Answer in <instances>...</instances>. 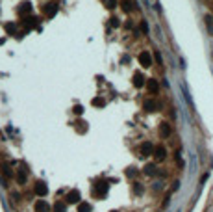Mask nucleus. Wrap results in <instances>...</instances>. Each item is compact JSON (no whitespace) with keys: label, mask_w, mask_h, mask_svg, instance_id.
Instances as JSON below:
<instances>
[{"label":"nucleus","mask_w":213,"mask_h":212,"mask_svg":"<svg viewBox=\"0 0 213 212\" xmlns=\"http://www.w3.org/2000/svg\"><path fill=\"white\" fill-rule=\"evenodd\" d=\"M43 13H44V17H54L56 13H58V2H48V4H44L43 6Z\"/></svg>","instance_id":"1"},{"label":"nucleus","mask_w":213,"mask_h":212,"mask_svg":"<svg viewBox=\"0 0 213 212\" xmlns=\"http://www.w3.org/2000/svg\"><path fill=\"white\" fill-rule=\"evenodd\" d=\"M137 60H139V63L143 65L145 69L152 67V56H150V52H148V50H143V52L139 54V58H137Z\"/></svg>","instance_id":"2"},{"label":"nucleus","mask_w":213,"mask_h":212,"mask_svg":"<svg viewBox=\"0 0 213 212\" xmlns=\"http://www.w3.org/2000/svg\"><path fill=\"white\" fill-rule=\"evenodd\" d=\"M139 153H141V156H150V154H154V145L150 141H145V143H141Z\"/></svg>","instance_id":"3"},{"label":"nucleus","mask_w":213,"mask_h":212,"mask_svg":"<svg viewBox=\"0 0 213 212\" xmlns=\"http://www.w3.org/2000/svg\"><path fill=\"white\" fill-rule=\"evenodd\" d=\"M22 26L26 28V32H28V30H32V28L41 30V28H39V24H37V19H35V17H26L24 20H22Z\"/></svg>","instance_id":"4"},{"label":"nucleus","mask_w":213,"mask_h":212,"mask_svg":"<svg viewBox=\"0 0 213 212\" xmlns=\"http://www.w3.org/2000/svg\"><path fill=\"white\" fill-rule=\"evenodd\" d=\"M34 192H35L39 197H44L46 194H48V188H46V184H44V182L37 180V182H35V186H34Z\"/></svg>","instance_id":"5"},{"label":"nucleus","mask_w":213,"mask_h":212,"mask_svg":"<svg viewBox=\"0 0 213 212\" xmlns=\"http://www.w3.org/2000/svg\"><path fill=\"white\" fill-rule=\"evenodd\" d=\"M106 194H108V184L106 182H100V184H97L93 188V195H97V197H102Z\"/></svg>","instance_id":"6"},{"label":"nucleus","mask_w":213,"mask_h":212,"mask_svg":"<svg viewBox=\"0 0 213 212\" xmlns=\"http://www.w3.org/2000/svg\"><path fill=\"white\" fill-rule=\"evenodd\" d=\"M156 160H163L165 156H167V149H165L163 145H156L154 147V154H152Z\"/></svg>","instance_id":"7"},{"label":"nucleus","mask_w":213,"mask_h":212,"mask_svg":"<svg viewBox=\"0 0 213 212\" xmlns=\"http://www.w3.org/2000/svg\"><path fill=\"white\" fill-rule=\"evenodd\" d=\"M147 89L152 93V95H156V93L159 91V84H158V80H156V78H148V80H147Z\"/></svg>","instance_id":"8"},{"label":"nucleus","mask_w":213,"mask_h":212,"mask_svg":"<svg viewBox=\"0 0 213 212\" xmlns=\"http://www.w3.org/2000/svg\"><path fill=\"white\" fill-rule=\"evenodd\" d=\"M171 134H172V128H171L169 123H161V125H159V136H161V138H169Z\"/></svg>","instance_id":"9"},{"label":"nucleus","mask_w":213,"mask_h":212,"mask_svg":"<svg viewBox=\"0 0 213 212\" xmlns=\"http://www.w3.org/2000/svg\"><path fill=\"white\" fill-rule=\"evenodd\" d=\"M67 203H80V192L78 190H70L69 194H67Z\"/></svg>","instance_id":"10"},{"label":"nucleus","mask_w":213,"mask_h":212,"mask_svg":"<svg viewBox=\"0 0 213 212\" xmlns=\"http://www.w3.org/2000/svg\"><path fill=\"white\" fill-rule=\"evenodd\" d=\"M54 212H67V201H61V199H56L54 206H52Z\"/></svg>","instance_id":"11"},{"label":"nucleus","mask_w":213,"mask_h":212,"mask_svg":"<svg viewBox=\"0 0 213 212\" xmlns=\"http://www.w3.org/2000/svg\"><path fill=\"white\" fill-rule=\"evenodd\" d=\"M133 86L135 87H143L145 86V78H143V75H141L139 71H137V73H133Z\"/></svg>","instance_id":"12"},{"label":"nucleus","mask_w":213,"mask_h":212,"mask_svg":"<svg viewBox=\"0 0 213 212\" xmlns=\"http://www.w3.org/2000/svg\"><path fill=\"white\" fill-rule=\"evenodd\" d=\"M143 108H145L147 112H156V110H158V102H156V101H152V99H148V101H145Z\"/></svg>","instance_id":"13"},{"label":"nucleus","mask_w":213,"mask_h":212,"mask_svg":"<svg viewBox=\"0 0 213 212\" xmlns=\"http://www.w3.org/2000/svg\"><path fill=\"white\" fill-rule=\"evenodd\" d=\"M35 210L37 212H50V206H48V203H44V201H37L35 203Z\"/></svg>","instance_id":"14"},{"label":"nucleus","mask_w":213,"mask_h":212,"mask_svg":"<svg viewBox=\"0 0 213 212\" xmlns=\"http://www.w3.org/2000/svg\"><path fill=\"white\" fill-rule=\"evenodd\" d=\"M30 11H32V4H30V2H22V4L19 6V13H20V15L30 13Z\"/></svg>","instance_id":"15"},{"label":"nucleus","mask_w":213,"mask_h":212,"mask_svg":"<svg viewBox=\"0 0 213 212\" xmlns=\"http://www.w3.org/2000/svg\"><path fill=\"white\" fill-rule=\"evenodd\" d=\"M158 171H156V166L154 164H147L145 166V175H148V177H154Z\"/></svg>","instance_id":"16"},{"label":"nucleus","mask_w":213,"mask_h":212,"mask_svg":"<svg viewBox=\"0 0 213 212\" xmlns=\"http://www.w3.org/2000/svg\"><path fill=\"white\" fill-rule=\"evenodd\" d=\"M17 182H19V184H26V169H19V173H17Z\"/></svg>","instance_id":"17"},{"label":"nucleus","mask_w":213,"mask_h":212,"mask_svg":"<svg viewBox=\"0 0 213 212\" xmlns=\"http://www.w3.org/2000/svg\"><path fill=\"white\" fill-rule=\"evenodd\" d=\"M143 192H145L143 184H141V182H133V194H135V195H141Z\"/></svg>","instance_id":"18"},{"label":"nucleus","mask_w":213,"mask_h":212,"mask_svg":"<svg viewBox=\"0 0 213 212\" xmlns=\"http://www.w3.org/2000/svg\"><path fill=\"white\" fill-rule=\"evenodd\" d=\"M104 6L108 9H115L117 6H119V0H104Z\"/></svg>","instance_id":"19"},{"label":"nucleus","mask_w":213,"mask_h":212,"mask_svg":"<svg viewBox=\"0 0 213 212\" xmlns=\"http://www.w3.org/2000/svg\"><path fill=\"white\" fill-rule=\"evenodd\" d=\"M78 212H91V205L89 203H78Z\"/></svg>","instance_id":"20"},{"label":"nucleus","mask_w":213,"mask_h":212,"mask_svg":"<svg viewBox=\"0 0 213 212\" xmlns=\"http://www.w3.org/2000/svg\"><path fill=\"white\" fill-rule=\"evenodd\" d=\"M91 104L98 108V106H104V104H106V101H104V99H100V97H94V99L91 101Z\"/></svg>","instance_id":"21"},{"label":"nucleus","mask_w":213,"mask_h":212,"mask_svg":"<svg viewBox=\"0 0 213 212\" xmlns=\"http://www.w3.org/2000/svg\"><path fill=\"white\" fill-rule=\"evenodd\" d=\"M121 8H122L126 13H130V9H132V4H130V0H121Z\"/></svg>","instance_id":"22"},{"label":"nucleus","mask_w":213,"mask_h":212,"mask_svg":"<svg viewBox=\"0 0 213 212\" xmlns=\"http://www.w3.org/2000/svg\"><path fill=\"white\" fill-rule=\"evenodd\" d=\"M4 30H6V34H8V35H11V34H15V24L8 22V24H4Z\"/></svg>","instance_id":"23"},{"label":"nucleus","mask_w":213,"mask_h":212,"mask_svg":"<svg viewBox=\"0 0 213 212\" xmlns=\"http://www.w3.org/2000/svg\"><path fill=\"white\" fill-rule=\"evenodd\" d=\"M109 26H113V28H117V26H121V20L117 19V17H111L109 19Z\"/></svg>","instance_id":"24"},{"label":"nucleus","mask_w":213,"mask_h":212,"mask_svg":"<svg viewBox=\"0 0 213 212\" xmlns=\"http://www.w3.org/2000/svg\"><path fill=\"white\" fill-rule=\"evenodd\" d=\"M2 171L6 177H11V169H9V164H2Z\"/></svg>","instance_id":"25"},{"label":"nucleus","mask_w":213,"mask_h":212,"mask_svg":"<svg viewBox=\"0 0 213 212\" xmlns=\"http://www.w3.org/2000/svg\"><path fill=\"white\" fill-rule=\"evenodd\" d=\"M139 30L143 32V34H147V32H148V24H147V20H141V24H139Z\"/></svg>","instance_id":"26"},{"label":"nucleus","mask_w":213,"mask_h":212,"mask_svg":"<svg viewBox=\"0 0 213 212\" xmlns=\"http://www.w3.org/2000/svg\"><path fill=\"white\" fill-rule=\"evenodd\" d=\"M73 112H74L76 115H82V113H83V106H80V104H76V106L73 108Z\"/></svg>","instance_id":"27"},{"label":"nucleus","mask_w":213,"mask_h":212,"mask_svg":"<svg viewBox=\"0 0 213 212\" xmlns=\"http://www.w3.org/2000/svg\"><path fill=\"white\" fill-rule=\"evenodd\" d=\"M204 20H206V24H208L209 28H213V17H211V15H206Z\"/></svg>","instance_id":"28"},{"label":"nucleus","mask_w":213,"mask_h":212,"mask_svg":"<svg viewBox=\"0 0 213 212\" xmlns=\"http://www.w3.org/2000/svg\"><path fill=\"white\" fill-rule=\"evenodd\" d=\"M126 175H128V177H135V175H137V171H135L133 168H130V169L126 171Z\"/></svg>","instance_id":"29"},{"label":"nucleus","mask_w":213,"mask_h":212,"mask_svg":"<svg viewBox=\"0 0 213 212\" xmlns=\"http://www.w3.org/2000/svg\"><path fill=\"white\" fill-rule=\"evenodd\" d=\"M154 56H156V61H158V63L161 65V61H163V58H161V54H159V50H158V52L154 54Z\"/></svg>","instance_id":"30"},{"label":"nucleus","mask_w":213,"mask_h":212,"mask_svg":"<svg viewBox=\"0 0 213 212\" xmlns=\"http://www.w3.org/2000/svg\"><path fill=\"white\" fill-rule=\"evenodd\" d=\"M115 212H117V210H115Z\"/></svg>","instance_id":"31"}]
</instances>
